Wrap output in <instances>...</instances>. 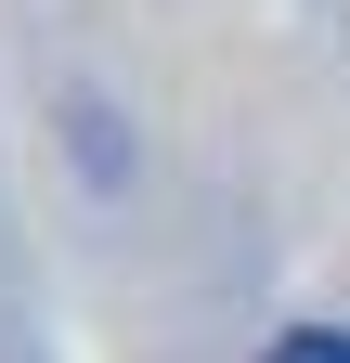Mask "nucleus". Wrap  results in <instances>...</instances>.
Instances as JSON below:
<instances>
[{
  "label": "nucleus",
  "instance_id": "f257e3e1",
  "mask_svg": "<svg viewBox=\"0 0 350 363\" xmlns=\"http://www.w3.org/2000/svg\"><path fill=\"white\" fill-rule=\"evenodd\" d=\"M273 363H350V325H298V337H273Z\"/></svg>",
  "mask_w": 350,
  "mask_h": 363
}]
</instances>
